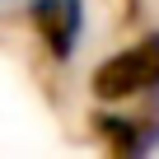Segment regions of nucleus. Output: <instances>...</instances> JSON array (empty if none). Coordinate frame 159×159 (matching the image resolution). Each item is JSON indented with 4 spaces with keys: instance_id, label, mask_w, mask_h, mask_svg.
<instances>
[{
    "instance_id": "2",
    "label": "nucleus",
    "mask_w": 159,
    "mask_h": 159,
    "mask_svg": "<svg viewBox=\"0 0 159 159\" xmlns=\"http://www.w3.org/2000/svg\"><path fill=\"white\" fill-rule=\"evenodd\" d=\"M33 28L56 61H70L84 33V0H33Z\"/></svg>"
},
{
    "instance_id": "1",
    "label": "nucleus",
    "mask_w": 159,
    "mask_h": 159,
    "mask_svg": "<svg viewBox=\"0 0 159 159\" xmlns=\"http://www.w3.org/2000/svg\"><path fill=\"white\" fill-rule=\"evenodd\" d=\"M140 89H159V33L108 56L98 70H94V94L108 98V103H122Z\"/></svg>"
}]
</instances>
